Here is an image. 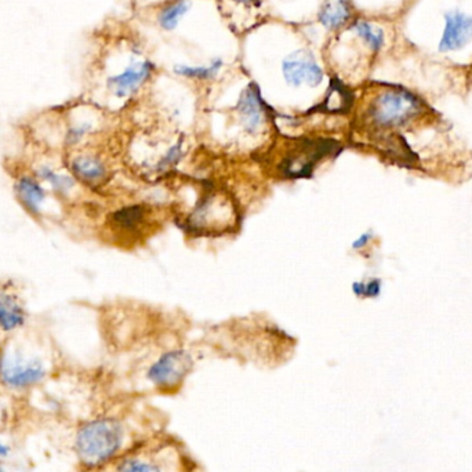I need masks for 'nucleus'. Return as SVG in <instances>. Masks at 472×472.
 I'll return each mask as SVG.
<instances>
[{
  "label": "nucleus",
  "mask_w": 472,
  "mask_h": 472,
  "mask_svg": "<svg viewBox=\"0 0 472 472\" xmlns=\"http://www.w3.org/2000/svg\"><path fill=\"white\" fill-rule=\"evenodd\" d=\"M125 430L116 419H96L84 424L76 435V451L88 468H97L112 460L121 450Z\"/></svg>",
  "instance_id": "nucleus-1"
},
{
  "label": "nucleus",
  "mask_w": 472,
  "mask_h": 472,
  "mask_svg": "<svg viewBox=\"0 0 472 472\" xmlns=\"http://www.w3.org/2000/svg\"><path fill=\"white\" fill-rule=\"evenodd\" d=\"M420 111V101L412 92L401 88H391L383 91L377 97L369 115L373 123L379 127L401 126Z\"/></svg>",
  "instance_id": "nucleus-2"
},
{
  "label": "nucleus",
  "mask_w": 472,
  "mask_h": 472,
  "mask_svg": "<svg viewBox=\"0 0 472 472\" xmlns=\"http://www.w3.org/2000/svg\"><path fill=\"white\" fill-rule=\"evenodd\" d=\"M340 149L333 140H306L282 162L280 171L288 178H310L316 164L334 151Z\"/></svg>",
  "instance_id": "nucleus-3"
},
{
  "label": "nucleus",
  "mask_w": 472,
  "mask_h": 472,
  "mask_svg": "<svg viewBox=\"0 0 472 472\" xmlns=\"http://www.w3.org/2000/svg\"><path fill=\"white\" fill-rule=\"evenodd\" d=\"M192 369V358L184 349L163 353L147 371V379L159 390L170 391L178 387Z\"/></svg>",
  "instance_id": "nucleus-4"
},
{
  "label": "nucleus",
  "mask_w": 472,
  "mask_h": 472,
  "mask_svg": "<svg viewBox=\"0 0 472 472\" xmlns=\"http://www.w3.org/2000/svg\"><path fill=\"white\" fill-rule=\"evenodd\" d=\"M46 369L39 359H25L20 353L6 352L0 358V380L10 388H27L40 383Z\"/></svg>",
  "instance_id": "nucleus-5"
},
{
  "label": "nucleus",
  "mask_w": 472,
  "mask_h": 472,
  "mask_svg": "<svg viewBox=\"0 0 472 472\" xmlns=\"http://www.w3.org/2000/svg\"><path fill=\"white\" fill-rule=\"evenodd\" d=\"M282 69L286 82L296 87L303 83L315 87L323 80V71L315 62L312 54L306 50H299L285 58Z\"/></svg>",
  "instance_id": "nucleus-6"
},
{
  "label": "nucleus",
  "mask_w": 472,
  "mask_h": 472,
  "mask_svg": "<svg viewBox=\"0 0 472 472\" xmlns=\"http://www.w3.org/2000/svg\"><path fill=\"white\" fill-rule=\"evenodd\" d=\"M472 42V17L450 12L445 16V29L439 42V51H457Z\"/></svg>",
  "instance_id": "nucleus-7"
},
{
  "label": "nucleus",
  "mask_w": 472,
  "mask_h": 472,
  "mask_svg": "<svg viewBox=\"0 0 472 472\" xmlns=\"http://www.w3.org/2000/svg\"><path fill=\"white\" fill-rule=\"evenodd\" d=\"M236 110L243 121V125L249 133H256L265 121L266 107L260 96V90L257 84H249L236 105Z\"/></svg>",
  "instance_id": "nucleus-8"
},
{
  "label": "nucleus",
  "mask_w": 472,
  "mask_h": 472,
  "mask_svg": "<svg viewBox=\"0 0 472 472\" xmlns=\"http://www.w3.org/2000/svg\"><path fill=\"white\" fill-rule=\"evenodd\" d=\"M152 69L153 65L149 61L132 64L121 75L110 77L108 86L116 97H126L129 94L134 92L151 76Z\"/></svg>",
  "instance_id": "nucleus-9"
},
{
  "label": "nucleus",
  "mask_w": 472,
  "mask_h": 472,
  "mask_svg": "<svg viewBox=\"0 0 472 472\" xmlns=\"http://www.w3.org/2000/svg\"><path fill=\"white\" fill-rule=\"evenodd\" d=\"M27 322V312L17 296L0 292V330L5 333L23 327Z\"/></svg>",
  "instance_id": "nucleus-10"
},
{
  "label": "nucleus",
  "mask_w": 472,
  "mask_h": 472,
  "mask_svg": "<svg viewBox=\"0 0 472 472\" xmlns=\"http://www.w3.org/2000/svg\"><path fill=\"white\" fill-rule=\"evenodd\" d=\"M16 195L23 205V208L31 214L38 216L40 214L42 205L46 199V191L43 186L39 184V181L31 178V177H21L16 181L14 185Z\"/></svg>",
  "instance_id": "nucleus-11"
},
{
  "label": "nucleus",
  "mask_w": 472,
  "mask_h": 472,
  "mask_svg": "<svg viewBox=\"0 0 472 472\" xmlns=\"http://www.w3.org/2000/svg\"><path fill=\"white\" fill-rule=\"evenodd\" d=\"M351 17L352 6L349 0H326L319 13L321 24L330 31L340 29L351 20Z\"/></svg>",
  "instance_id": "nucleus-12"
},
{
  "label": "nucleus",
  "mask_w": 472,
  "mask_h": 472,
  "mask_svg": "<svg viewBox=\"0 0 472 472\" xmlns=\"http://www.w3.org/2000/svg\"><path fill=\"white\" fill-rule=\"evenodd\" d=\"M71 170L75 177L83 182L97 184L107 175V169L101 160L92 156H76L71 162Z\"/></svg>",
  "instance_id": "nucleus-13"
},
{
  "label": "nucleus",
  "mask_w": 472,
  "mask_h": 472,
  "mask_svg": "<svg viewBox=\"0 0 472 472\" xmlns=\"http://www.w3.org/2000/svg\"><path fill=\"white\" fill-rule=\"evenodd\" d=\"M145 208L141 205H133L127 208H122L111 214L110 224L119 231L123 232H134L137 231L145 219Z\"/></svg>",
  "instance_id": "nucleus-14"
},
{
  "label": "nucleus",
  "mask_w": 472,
  "mask_h": 472,
  "mask_svg": "<svg viewBox=\"0 0 472 472\" xmlns=\"http://www.w3.org/2000/svg\"><path fill=\"white\" fill-rule=\"evenodd\" d=\"M352 105V94L351 91L337 79H333L330 88L327 91L326 100L323 101V108L327 112H347Z\"/></svg>",
  "instance_id": "nucleus-15"
},
{
  "label": "nucleus",
  "mask_w": 472,
  "mask_h": 472,
  "mask_svg": "<svg viewBox=\"0 0 472 472\" xmlns=\"http://www.w3.org/2000/svg\"><path fill=\"white\" fill-rule=\"evenodd\" d=\"M353 29L373 51L377 53L383 49L386 39L382 28L375 27L367 21H356L353 24Z\"/></svg>",
  "instance_id": "nucleus-16"
},
{
  "label": "nucleus",
  "mask_w": 472,
  "mask_h": 472,
  "mask_svg": "<svg viewBox=\"0 0 472 472\" xmlns=\"http://www.w3.org/2000/svg\"><path fill=\"white\" fill-rule=\"evenodd\" d=\"M36 174L40 179L50 182L51 186L54 188V191L58 194H68L75 186V179L72 177L58 174L49 166H40L36 170Z\"/></svg>",
  "instance_id": "nucleus-17"
},
{
  "label": "nucleus",
  "mask_w": 472,
  "mask_h": 472,
  "mask_svg": "<svg viewBox=\"0 0 472 472\" xmlns=\"http://www.w3.org/2000/svg\"><path fill=\"white\" fill-rule=\"evenodd\" d=\"M190 10V2L188 0H177L170 6L164 8L159 16V24L166 31H173L177 25L179 18Z\"/></svg>",
  "instance_id": "nucleus-18"
},
{
  "label": "nucleus",
  "mask_w": 472,
  "mask_h": 472,
  "mask_svg": "<svg viewBox=\"0 0 472 472\" xmlns=\"http://www.w3.org/2000/svg\"><path fill=\"white\" fill-rule=\"evenodd\" d=\"M221 66H223V61L221 60H216L209 66L177 65L174 68V71H175V73H178L181 76L191 77V79H213L219 73Z\"/></svg>",
  "instance_id": "nucleus-19"
},
{
  "label": "nucleus",
  "mask_w": 472,
  "mask_h": 472,
  "mask_svg": "<svg viewBox=\"0 0 472 472\" xmlns=\"http://www.w3.org/2000/svg\"><path fill=\"white\" fill-rule=\"evenodd\" d=\"M118 472H164L163 468L152 461L137 457H127L118 465Z\"/></svg>",
  "instance_id": "nucleus-20"
},
{
  "label": "nucleus",
  "mask_w": 472,
  "mask_h": 472,
  "mask_svg": "<svg viewBox=\"0 0 472 472\" xmlns=\"http://www.w3.org/2000/svg\"><path fill=\"white\" fill-rule=\"evenodd\" d=\"M352 290L358 297H375L380 295L382 282L379 279H373L369 283L355 282L352 285Z\"/></svg>",
  "instance_id": "nucleus-21"
},
{
  "label": "nucleus",
  "mask_w": 472,
  "mask_h": 472,
  "mask_svg": "<svg viewBox=\"0 0 472 472\" xmlns=\"http://www.w3.org/2000/svg\"><path fill=\"white\" fill-rule=\"evenodd\" d=\"M181 148H182V142H177L174 147H171L167 153L162 158V160L159 162L158 167L162 169V170H167L169 167H171L173 164H175L179 158H181Z\"/></svg>",
  "instance_id": "nucleus-22"
},
{
  "label": "nucleus",
  "mask_w": 472,
  "mask_h": 472,
  "mask_svg": "<svg viewBox=\"0 0 472 472\" xmlns=\"http://www.w3.org/2000/svg\"><path fill=\"white\" fill-rule=\"evenodd\" d=\"M91 126L88 123H83V125H79V126H75V127H71L65 136V142L66 145L72 147L75 144H77L88 132H90Z\"/></svg>",
  "instance_id": "nucleus-23"
},
{
  "label": "nucleus",
  "mask_w": 472,
  "mask_h": 472,
  "mask_svg": "<svg viewBox=\"0 0 472 472\" xmlns=\"http://www.w3.org/2000/svg\"><path fill=\"white\" fill-rule=\"evenodd\" d=\"M370 234H364V235H362V236H359L355 242H353V245H352V247L353 249H362V247H364L366 245H367V242L370 240Z\"/></svg>",
  "instance_id": "nucleus-24"
},
{
  "label": "nucleus",
  "mask_w": 472,
  "mask_h": 472,
  "mask_svg": "<svg viewBox=\"0 0 472 472\" xmlns=\"http://www.w3.org/2000/svg\"><path fill=\"white\" fill-rule=\"evenodd\" d=\"M236 3H242L245 6H254L258 8L261 5V0H234Z\"/></svg>",
  "instance_id": "nucleus-25"
},
{
  "label": "nucleus",
  "mask_w": 472,
  "mask_h": 472,
  "mask_svg": "<svg viewBox=\"0 0 472 472\" xmlns=\"http://www.w3.org/2000/svg\"><path fill=\"white\" fill-rule=\"evenodd\" d=\"M9 447L5 445V443H2V442H0V456H2V457H5V456H8L9 454Z\"/></svg>",
  "instance_id": "nucleus-26"
},
{
  "label": "nucleus",
  "mask_w": 472,
  "mask_h": 472,
  "mask_svg": "<svg viewBox=\"0 0 472 472\" xmlns=\"http://www.w3.org/2000/svg\"><path fill=\"white\" fill-rule=\"evenodd\" d=\"M0 472H5V471H3V469H2V467H0Z\"/></svg>",
  "instance_id": "nucleus-27"
}]
</instances>
